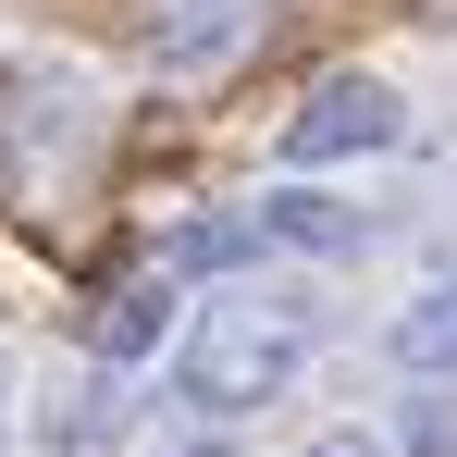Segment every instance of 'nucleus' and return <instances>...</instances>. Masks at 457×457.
Listing matches in <instances>:
<instances>
[{"label":"nucleus","instance_id":"3","mask_svg":"<svg viewBox=\"0 0 457 457\" xmlns=\"http://www.w3.org/2000/svg\"><path fill=\"white\" fill-rule=\"evenodd\" d=\"M260 235L272 247H309V260H359L371 247V211L359 198H321V186H272L260 198Z\"/></svg>","mask_w":457,"mask_h":457},{"label":"nucleus","instance_id":"2","mask_svg":"<svg viewBox=\"0 0 457 457\" xmlns=\"http://www.w3.org/2000/svg\"><path fill=\"white\" fill-rule=\"evenodd\" d=\"M395 137H408V99H395L383 75H321L297 112H285V161H297V173L371 161V149H395Z\"/></svg>","mask_w":457,"mask_h":457},{"label":"nucleus","instance_id":"6","mask_svg":"<svg viewBox=\"0 0 457 457\" xmlns=\"http://www.w3.org/2000/svg\"><path fill=\"white\" fill-rule=\"evenodd\" d=\"M161 321H173V285H112V297L87 309V346L124 371V359H149V346H161Z\"/></svg>","mask_w":457,"mask_h":457},{"label":"nucleus","instance_id":"8","mask_svg":"<svg viewBox=\"0 0 457 457\" xmlns=\"http://www.w3.org/2000/svg\"><path fill=\"white\" fill-rule=\"evenodd\" d=\"M297 457H395L383 433H321V445H297Z\"/></svg>","mask_w":457,"mask_h":457},{"label":"nucleus","instance_id":"4","mask_svg":"<svg viewBox=\"0 0 457 457\" xmlns=\"http://www.w3.org/2000/svg\"><path fill=\"white\" fill-rule=\"evenodd\" d=\"M112 433H124V395L99 371H75L50 408H37V457H112Z\"/></svg>","mask_w":457,"mask_h":457},{"label":"nucleus","instance_id":"5","mask_svg":"<svg viewBox=\"0 0 457 457\" xmlns=\"http://www.w3.org/2000/svg\"><path fill=\"white\" fill-rule=\"evenodd\" d=\"M395 359H408L420 383H457V272H433L420 297L395 309Z\"/></svg>","mask_w":457,"mask_h":457},{"label":"nucleus","instance_id":"7","mask_svg":"<svg viewBox=\"0 0 457 457\" xmlns=\"http://www.w3.org/2000/svg\"><path fill=\"white\" fill-rule=\"evenodd\" d=\"M235 247H247V235H235V223H186V235H173V247H161V260H173V272H223Z\"/></svg>","mask_w":457,"mask_h":457},{"label":"nucleus","instance_id":"1","mask_svg":"<svg viewBox=\"0 0 457 457\" xmlns=\"http://www.w3.org/2000/svg\"><path fill=\"white\" fill-rule=\"evenodd\" d=\"M297 371H309V297H272V285H223L173 346V395L211 420L297 395Z\"/></svg>","mask_w":457,"mask_h":457},{"label":"nucleus","instance_id":"9","mask_svg":"<svg viewBox=\"0 0 457 457\" xmlns=\"http://www.w3.org/2000/svg\"><path fill=\"white\" fill-rule=\"evenodd\" d=\"M161 457H235V445H161Z\"/></svg>","mask_w":457,"mask_h":457}]
</instances>
